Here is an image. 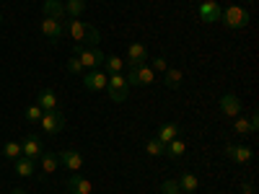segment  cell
<instances>
[{"label":"cell","mask_w":259,"mask_h":194,"mask_svg":"<svg viewBox=\"0 0 259 194\" xmlns=\"http://www.w3.org/2000/svg\"><path fill=\"white\" fill-rule=\"evenodd\" d=\"M68 31L75 39V44H83V47L85 44H89V47H99V41H101L99 29L91 26V24H83V21H78V18H68Z\"/></svg>","instance_id":"obj_1"},{"label":"cell","mask_w":259,"mask_h":194,"mask_svg":"<svg viewBox=\"0 0 259 194\" xmlns=\"http://www.w3.org/2000/svg\"><path fill=\"white\" fill-rule=\"evenodd\" d=\"M73 55L80 60L83 70H85V68H89V70H96V68H101V65H104V57H106V55H104L99 47H83V44H75Z\"/></svg>","instance_id":"obj_2"},{"label":"cell","mask_w":259,"mask_h":194,"mask_svg":"<svg viewBox=\"0 0 259 194\" xmlns=\"http://www.w3.org/2000/svg\"><path fill=\"white\" fill-rule=\"evenodd\" d=\"M221 21H223L228 29L239 31V29H246V26H249V13H246L241 6H228V8L223 11Z\"/></svg>","instance_id":"obj_3"},{"label":"cell","mask_w":259,"mask_h":194,"mask_svg":"<svg viewBox=\"0 0 259 194\" xmlns=\"http://www.w3.org/2000/svg\"><path fill=\"white\" fill-rule=\"evenodd\" d=\"M106 93H109V99H112L114 104H122V101H127V96H130V85H127V78H124L122 73H114V75H109V83H106Z\"/></svg>","instance_id":"obj_4"},{"label":"cell","mask_w":259,"mask_h":194,"mask_svg":"<svg viewBox=\"0 0 259 194\" xmlns=\"http://www.w3.org/2000/svg\"><path fill=\"white\" fill-rule=\"evenodd\" d=\"M39 124H41V129H45L47 135H57V132H62V129H65V114L60 109L45 112V114H41V119H39Z\"/></svg>","instance_id":"obj_5"},{"label":"cell","mask_w":259,"mask_h":194,"mask_svg":"<svg viewBox=\"0 0 259 194\" xmlns=\"http://www.w3.org/2000/svg\"><path fill=\"white\" fill-rule=\"evenodd\" d=\"M156 80V73L148 68V65H138V68H130L127 73V85H150Z\"/></svg>","instance_id":"obj_6"},{"label":"cell","mask_w":259,"mask_h":194,"mask_svg":"<svg viewBox=\"0 0 259 194\" xmlns=\"http://www.w3.org/2000/svg\"><path fill=\"white\" fill-rule=\"evenodd\" d=\"M41 34L47 36V41L50 44H60V39H62V31H65V26L60 24V21H55V18H41Z\"/></svg>","instance_id":"obj_7"},{"label":"cell","mask_w":259,"mask_h":194,"mask_svg":"<svg viewBox=\"0 0 259 194\" xmlns=\"http://www.w3.org/2000/svg\"><path fill=\"white\" fill-rule=\"evenodd\" d=\"M106 83H109V75H106L101 68H96V70H89L83 75V85L89 91H106Z\"/></svg>","instance_id":"obj_8"},{"label":"cell","mask_w":259,"mask_h":194,"mask_svg":"<svg viewBox=\"0 0 259 194\" xmlns=\"http://www.w3.org/2000/svg\"><path fill=\"white\" fill-rule=\"evenodd\" d=\"M41 11H45V16H47V18L60 21V24H62L65 29H68V13H65V3H62V0H45Z\"/></svg>","instance_id":"obj_9"},{"label":"cell","mask_w":259,"mask_h":194,"mask_svg":"<svg viewBox=\"0 0 259 194\" xmlns=\"http://www.w3.org/2000/svg\"><path fill=\"white\" fill-rule=\"evenodd\" d=\"M197 13H200V18L205 21V24H215V21H221L223 8L215 3V0H202L200 8H197Z\"/></svg>","instance_id":"obj_10"},{"label":"cell","mask_w":259,"mask_h":194,"mask_svg":"<svg viewBox=\"0 0 259 194\" xmlns=\"http://www.w3.org/2000/svg\"><path fill=\"white\" fill-rule=\"evenodd\" d=\"M251 156H254L251 148H246V145H233V142L226 145V158L233 161V163H241V166H244V163L251 161Z\"/></svg>","instance_id":"obj_11"},{"label":"cell","mask_w":259,"mask_h":194,"mask_svg":"<svg viewBox=\"0 0 259 194\" xmlns=\"http://www.w3.org/2000/svg\"><path fill=\"white\" fill-rule=\"evenodd\" d=\"M145 60H148L145 44H140V41H133V44H130V50H127V65H130V68H138V65H145Z\"/></svg>","instance_id":"obj_12"},{"label":"cell","mask_w":259,"mask_h":194,"mask_svg":"<svg viewBox=\"0 0 259 194\" xmlns=\"http://www.w3.org/2000/svg\"><path fill=\"white\" fill-rule=\"evenodd\" d=\"M65 186H68L70 194H91V191H94L91 181L85 179V176H80V174H73L68 181H65Z\"/></svg>","instance_id":"obj_13"},{"label":"cell","mask_w":259,"mask_h":194,"mask_svg":"<svg viewBox=\"0 0 259 194\" xmlns=\"http://www.w3.org/2000/svg\"><path fill=\"white\" fill-rule=\"evenodd\" d=\"M221 112L226 114V117H239L241 114V99L236 96V93H226L223 99H221Z\"/></svg>","instance_id":"obj_14"},{"label":"cell","mask_w":259,"mask_h":194,"mask_svg":"<svg viewBox=\"0 0 259 194\" xmlns=\"http://www.w3.org/2000/svg\"><path fill=\"white\" fill-rule=\"evenodd\" d=\"M13 168H16V174H18L21 179H31V176L36 174V161H31V158H26V156H21V158L13 161Z\"/></svg>","instance_id":"obj_15"},{"label":"cell","mask_w":259,"mask_h":194,"mask_svg":"<svg viewBox=\"0 0 259 194\" xmlns=\"http://www.w3.org/2000/svg\"><path fill=\"white\" fill-rule=\"evenodd\" d=\"M21 150H24V156L31 158V161H39V156L45 153V150H41V140L36 135H29L24 142H21Z\"/></svg>","instance_id":"obj_16"},{"label":"cell","mask_w":259,"mask_h":194,"mask_svg":"<svg viewBox=\"0 0 259 194\" xmlns=\"http://www.w3.org/2000/svg\"><path fill=\"white\" fill-rule=\"evenodd\" d=\"M163 145H168L171 140H177V137H182V127L177 124V122H166V124H161L158 127V135H156Z\"/></svg>","instance_id":"obj_17"},{"label":"cell","mask_w":259,"mask_h":194,"mask_svg":"<svg viewBox=\"0 0 259 194\" xmlns=\"http://www.w3.org/2000/svg\"><path fill=\"white\" fill-rule=\"evenodd\" d=\"M57 158L65 168H70V171H78L83 166V158H80L78 150H62V153H57Z\"/></svg>","instance_id":"obj_18"},{"label":"cell","mask_w":259,"mask_h":194,"mask_svg":"<svg viewBox=\"0 0 259 194\" xmlns=\"http://www.w3.org/2000/svg\"><path fill=\"white\" fill-rule=\"evenodd\" d=\"M36 106H39L41 112H52V109H57V93L50 91V88H45V91L36 96Z\"/></svg>","instance_id":"obj_19"},{"label":"cell","mask_w":259,"mask_h":194,"mask_svg":"<svg viewBox=\"0 0 259 194\" xmlns=\"http://www.w3.org/2000/svg\"><path fill=\"white\" fill-rule=\"evenodd\" d=\"M39 163H41V174L50 176V174H55V171H57L60 158H57V153H41L39 156Z\"/></svg>","instance_id":"obj_20"},{"label":"cell","mask_w":259,"mask_h":194,"mask_svg":"<svg viewBox=\"0 0 259 194\" xmlns=\"http://www.w3.org/2000/svg\"><path fill=\"white\" fill-rule=\"evenodd\" d=\"M163 153L168 156V158H174V161H179L184 153H187V145H184V140L182 137H177V140H171L166 148H163Z\"/></svg>","instance_id":"obj_21"},{"label":"cell","mask_w":259,"mask_h":194,"mask_svg":"<svg viewBox=\"0 0 259 194\" xmlns=\"http://www.w3.org/2000/svg\"><path fill=\"white\" fill-rule=\"evenodd\" d=\"M182 80H184V73L179 68H168L163 73V85H166V88H179Z\"/></svg>","instance_id":"obj_22"},{"label":"cell","mask_w":259,"mask_h":194,"mask_svg":"<svg viewBox=\"0 0 259 194\" xmlns=\"http://www.w3.org/2000/svg\"><path fill=\"white\" fill-rule=\"evenodd\" d=\"M104 68H106V75L122 73V68H124V60H122L119 55H106V57H104Z\"/></svg>","instance_id":"obj_23"},{"label":"cell","mask_w":259,"mask_h":194,"mask_svg":"<svg viewBox=\"0 0 259 194\" xmlns=\"http://www.w3.org/2000/svg\"><path fill=\"white\" fill-rule=\"evenodd\" d=\"M197 186H200L197 176H194V174H189V171H184V174H182V179H179V189H182V191H194Z\"/></svg>","instance_id":"obj_24"},{"label":"cell","mask_w":259,"mask_h":194,"mask_svg":"<svg viewBox=\"0 0 259 194\" xmlns=\"http://www.w3.org/2000/svg\"><path fill=\"white\" fill-rule=\"evenodd\" d=\"M83 11H85V0H68V3H65V13H68V18H78Z\"/></svg>","instance_id":"obj_25"},{"label":"cell","mask_w":259,"mask_h":194,"mask_svg":"<svg viewBox=\"0 0 259 194\" xmlns=\"http://www.w3.org/2000/svg\"><path fill=\"white\" fill-rule=\"evenodd\" d=\"M163 142L158 140V137H150V140H145V153L148 156H153V158H158V156H163Z\"/></svg>","instance_id":"obj_26"},{"label":"cell","mask_w":259,"mask_h":194,"mask_svg":"<svg viewBox=\"0 0 259 194\" xmlns=\"http://www.w3.org/2000/svg\"><path fill=\"white\" fill-rule=\"evenodd\" d=\"M3 156L11 158V161L21 158V156H24V150H21V142H6V145H3Z\"/></svg>","instance_id":"obj_27"},{"label":"cell","mask_w":259,"mask_h":194,"mask_svg":"<svg viewBox=\"0 0 259 194\" xmlns=\"http://www.w3.org/2000/svg\"><path fill=\"white\" fill-rule=\"evenodd\" d=\"M233 129H236L239 135H251V124H249V119H244V117H236Z\"/></svg>","instance_id":"obj_28"},{"label":"cell","mask_w":259,"mask_h":194,"mask_svg":"<svg viewBox=\"0 0 259 194\" xmlns=\"http://www.w3.org/2000/svg\"><path fill=\"white\" fill-rule=\"evenodd\" d=\"M41 114H45V112H41V109H39V106L34 104V106H29V109H26V114H24V117H26V122H31V124H36V122L41 119Z\"/></svg>","instance_id":"obj_29"},{"label":"cell","mask_w":259,"mask_h":194,"mask_svg":"<svg viewBox=\"0 0 259 194\" xmlns=\"http://www.w3.org/2000/svg\"><path fill=\"white\" fill-rule=\"evenodd\" d=\"M150 70L163 75V73L168 70V62H166V57H153V65H150Z\"/></svg>","instance_id":"obj_30"},{"label":"cell","mask_w":259,"mask_h":194,"mask_svg":"<svg viewBox=\"0 0 259 194\" xmlns=\"http://www.w3.org/2000/svg\"><path fill=\"white\" fill-rule=\"evenodd\" d=\"M68 73H73V75H80V73H83V65H80V60H78L75 55L68 60Z\"/></svg>","instance_id":"obj_31"},{"label":"cell","mask_w":259,"mask_h":194,"mask_svg":"<svg viewBox=\"0 0 259 194\" xmlns=\"http://www.w3.org/2000/svg\"><path fill=\"white\" fill-rule=\"evenodd\" d=\"M174 191H179V181L166 179V181L161 184V194H174Z\"/></svg>","instance_id":"obj_32"},{"label":"cell","mask_w":259,"mask_h":194,"mask_svg":"<svg viewBox=\"0 0 259 194\" xmlns=\"http://www.w3.org/2000/svg\"><path fill=\"white\" fill-rule=\"evenodd\" d=\"M249 124H251V135H254L256 129H259V117H256V114H251V117H249Z\"/></svg>","instance_id":"obj_33"},{"label":"cell","mask_w":259,"mask_h":194,"mask_svg":"<svg viewBox=\"0 0 259 194\" xmlns=\"http://www.w3.org/2000/svg\"><path fill=\"white\" fill-rule=\"evenodd\" d=\"M241 194H254V184L251 181H244L241 184Z\"/></svg>","instance_id":"obj_34"},{"label":"cell","mask_w":259,"mask_h":194,"mask_svg":"<svg viewBox=\"0 0 259 194\" xmlns=\"http://www.w3.org/2000/svg\"><path fill=\"white\" fill-rule=\"evenodd\" d=\"M11 194H26V191H24V189H13Z\"/></svg>","instance_id":"obj_35"},{"label":"cell","mask_w":259,"mask_h":194,"mask_svg":"<svg viewBox=\"0 0 259 194\" xmlns=\"http://www.w3.org/2000/svg\"><path fill=\"white\" fill-rule=\"evenodd\" d=\"M0 24H3V13H0Z\"/></svg>","instance_id":"obj_36"},{"label":"cell","mask_w":259,"mask_h":194,"mask_svg":"<svg viewBox=\"0 0 259 194\" xmlns=\"http://www.w3.org/2000/svg\"><path fill=\"white\" fill-rule=\"evenodd\" d=\"M174 194H184V191H182V189H179V191H174Z\"/></svg>","instance_id":"obj_37"},{"label":"cell","mask_w":259,"mask_h":194,"mask_svg":"<svg viewBox=\"0 0 259 194\" xmlns=\"http://www.w3.org/2000/svg\"><path fill=\"white\" fill-rule=\"evenodd\" d=\"M249 3H254V0H249Z\"/></svg>","instance_id":"obj_38"}]
</instances>
